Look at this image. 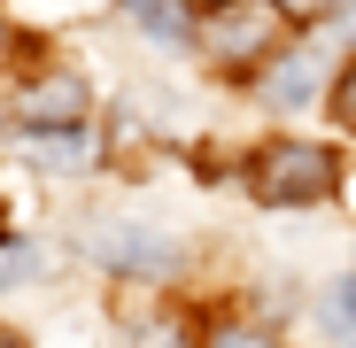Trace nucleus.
I'll use <instances>...</instances> for the list:
<instances>
[{"label":"nucleus","mask_w":356,"mask_h":348,"mask_svg":"<svg viewBox=\"0 0 356 348\" xmlns=\"http://www.w3.org/2000/svg\"><path fill=\"white\" fill-rule=\"evenodd\" d=\"M271 8L286 16V24H318V16H333L341 0H271Z\"/></svg>","instance_id":"obj_10"},{"label":"nucleus","mask_w":356,"mask_h":348,"mask_svg":"<svg viewBox=\"0 0 356 348\" xmlns=\"http://www.w3.org/2000/svg\"><path fill=\"white\" fill-rule=\"evenodd\" d=\"M348 348H356V340H348Z\"/></svg>","instance_id":"obj_15"},{"label":"nucleus","mask_w":356,"mask_h":348,"mask_svg":"<svg viewBox=\"0 0 356 348\" xmlns=\"http://www.w3.org/2000/svg\"><path fill=\"white\" fill-rule=\"evenodd\" d=\"M124 8H132V24L155 31L163 47H186V39H194V24H186V8H178V0H124Z\"/></svg>","instance_id":"obj_6"},{"label":"nucleus","mask_w":356,"mask_h":348,"mask_svg":"<svg viewBox=\"0 0 356 348\" xmlns=\"http://www.w3.org/2000/svg\"><path fill=\"white\" fill-rule=\"evenodd\" d=\"M16 116H24V132H78L86 124V78H39V85H24V101H16Z\"/></svg>","instance_id":"obj_3"},{"label":"nucleus","mask_w":356,"mask_h":348,"mask_svg":"<svg viewBox=\"0 0 356 348\" xmlns=\"http://www.w3.org/2000/svg\"><path fill=\"white\" fill-rule=\"evenodd\" d=\"M318 325H325L341 348L356 340V279H333V286H325V302H318Z\"/></svg>","instance_id":"obj_7"},{"label":"nucleus","mask_w":356,"mask_h":348,"mask_svg":"<svg viewBox=\"0 0 356 348\" xmlns=\"http://www.w3.org/2000/svg\"><path fill=\"white\" fill-rule=\"evenodd\" d=\"M0 348H24V340H16V333H0Z\"/></svg>","instance_id":"obj_13"},{"label":"nucleus","mask_w":356,"mask_h":348,"mask_svg":"<svg viewBox=\"0 0 356 348\" xmlns=\"http://www.w3.org/2000/svg\"><path fill=\"white\" fill-rule=\"evenodd\" d=\"M209 8H217V0H209Z\"/></svg>","instance_id":"obj_14"},{"label":"nucleus","mask_w":356,"mask_h":348,"mask_svg":"<svg viewBox=\"0 0 356 348\" xmlns=\"http://www.w3.org/2000/svg\"><path fill=\"white\" fill-rule=\"evenodd\" d=\"M333 186H341V155L318 140H271L256 155V201H271V209H310Z\"/></svg>","instance_id":"obj_1"},{"label":"nucleus","mask_w":356,"mask_h":348,"mask_svg":"<svg viewBox=\"0 0 356 348\" xmlns=\"http://www.w3.org/2000/svg\"><path fill=\"white\" fill-rule=\"evenodd\" d=\"M318 54H279V63L264 70V101L271 108H302V101H318Z\"/></svg>","instance_id":"obj_5"},{"label":"nucleus","mask_w":356,"mask_h":348,"mask_svg":"<svg viewBox=\"0 0 356 348\" xmlns=\"http://www.w3.org/2000/svg\"><path fill=\"white\" fill-rule=\"evenodd\" d=\"M333 116L356 132V70H341V85H333Z\"/></svg>","instance_id":"obj_11"},{"label":"nucleus","mask_w":356,"mask_h":348,"mask_svg":"<svg viewBox=\"0 0 356 348\" xmlns=\"http://www.w3.org/2000/svg\"><path fill=\"white\" fill-rule=\"evenodd\" d=\"M202 348H279V340H271L264 325H241V317H232V325H217V333H209Z\"/></svg>","instance_id":"obj_9"},{"label":"nucleus","mask_w":356,"mask_h":348,"mask_svg":"<svg viewBox=\"0 0 356 348\" xmlns=\"http://www.w3.org/2000/svg\"><path fill=\"white\" fill-rule=\"evenodd\" d=\"M341 39H348V47H356V8H348V16H341Z\"/></svg>","instance_id":"obj_12"},{"label":"nucleus","mask_w":356,"mask_h":348,"mask_svg":"<svg viewBox=\"0 0 356 348\" xmlns=\"http://www.w3.org/2000/svg\"><path fill=\"white\" fill-rule=\"evenodd\" d=\"M93 248H101L108 271H124V279H163L170 271V240L163 232H140V224H101Z\"/></svg>","instance_id":"obj_4"},{"label":"nucleus","mask_w":356,"mask_h":348,"mask_svg":"<svg viewBox=\"0 0 356 348\" xmlns=\"http://www.w3.org/2000/svg\"><path fill=\"white\" fill-rule=\"evenodd\" d=\"M271 24H279V8L271 0H217L209 8V63H225V70H248V63H264L271 54Z\"/></svg>","instance_id":"obj_2"},{"label":"nucleus","mask_w":356,"mask_h":348,"mask_svg":"<svg viewBox=\"0 0 356 348\" xmlns=\"http://www.w3.org/2000/svg\"><path fill=\"white\" fill-rule=\"evenodd\" d=\"M39 271H47V256H39V248H0V295H8L16 279H39Z\"/></svg>","instance_id":"obj_8"}]
</instances>
